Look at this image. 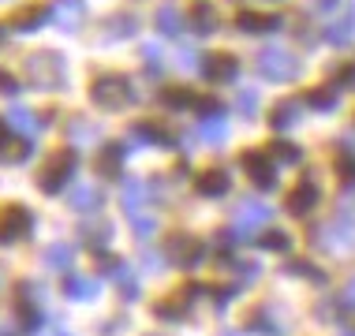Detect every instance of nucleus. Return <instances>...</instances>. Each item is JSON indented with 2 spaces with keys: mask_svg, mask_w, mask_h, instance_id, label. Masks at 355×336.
Here are the masks:
<instances>
[{
  "mask_svg": "<svg viewBox=\"0 0 355 336\" xmlns=\"http://www.w3.org/2000/svg\"><path fill=\"white\" fill-rule=\"evenodd\" d=\"M90 98H94V105H101L105 112H120V109H128L131 101H139L142 94L135 90V82H131L128 75H101V79L94 82Z\"/></svg>",
  "mask_w": 355,
  "mask_h": 336,
  "instance_id": "obj_1",
  "label": "nucleus"
},
{
  "mask_svg": "<svg viewBox=\"0 0 355 336\" xmlns=\"http://www.w3.org/2000/svg\"><path fill=\"white\" fill-rule=\"evenodd\" d=\"M254 67H258V75L270 79V82H292V79H300L303 60H295V53L281 49V45H270V49H262L254 56Z\"/></svg>",
  "mask_w": 355,
  "mask_h": 336,
  "instance_id": "obj_2",
  "label": "nucleus"
},
{
  "mask_svg": "<svg viewBox=\"0 0 355 336\" xmlns=\"http://www.w3.org/2000/svg\"><path fill=\"white\" fill-rule=\"evenodd\" d=\"M75 168H79V153L75 150H56L53 157L45 161L42 176H37V187H42L45 195H60V191L75 179Z\"/></svg>",
  "mask_w": 355,
  "mask_h": 336,
  "instance_id": "obj_3",
  "label": "nucleus"
},
{
  "mask_svg": "<svg viewBox=\"0 0 355 336\" xmlns=\"http://www.w3.org/2000/svg\"><path fill=\"white\" fill-rule=\"evenodd\" d=\"M26 82L34 90H60L64 86V60L56 53H34L26 60Z\"/></svg>",
  "mask_w": 355,
  "mask_h": 336,
  "instance_id": "obj_4",
  "label": "nucleus"
},
{
  "mask_svg": "<svg viewBox=\"0 0 355 336\" xmlns=\"http://www.w3.org/2000/svg\"><path fill=\"white\" fill-rule=\"evenodd\" d=\"M165 258L180 269H195L206 258V243H198V239H191V236H172L165 243Z\"/></svg>",
  "mask_w": 355,
  "mask_h": 336,
  "instance_id": "obj_5",
  "label": "nucleus"
},
{
  "mask_svg": "<svg viewBox=\"0 0 355 336\" xmlns=\"http://www.w3.org/2000/svg\"><path fill=\"white\" fill-rule=\"evenodd\" d=\"M34 228V217L26 206H8L0 213V243H15V239H26Z\"/></svg>",
  "mask_w": 355,
  "mask_h": 336,
  "instance_id": "obj_6",
  "label": "nucleus"
},
{
  "mask_svg": "<svg viewBox=\"0 0 355 336\" xmlns=\"http://www.w3.org/2000/svg\"><path fill=\"white\" fill-rule=\"evenodd\" d=\"M273 165H277V161L270 157V150H247L243 153V168L251 172V179L262 191H273L277 187V168Z\"/></svg>",
  "mask_w": 355,
  "mask_h": 336,
  "instance_id": "obj_7",
  "label": "nucleus"
},
{
  "mask_svg": "<svg viewBox=\"0 0 355 336\" xmlns=\"http://www.w3.org/2000/svg\"><path fill=\"white\" fill-rule=\"evenodd\" d=\"M318 198H322V191H318V184H314V176H303L300 184H295L292 191H288V213L292 217H306L314 206H318Z\"/></svg>",
  "mask_w": 355,
  "mask_h": 336,
  "instance_id": "obj_8",
  "label": "nucleus"
},
{
  "mask_svg": "<svg viewBox=\"0 0 355 336\" xmlns=\"http://www.w3.org/2000/svg\"><path fill=\"white\" fill-rule=\"evenodd\" d=\"M270 217H273V209L266 206V202L243 198V202H239V209H236V228L243 236H251V232H258V228L270 224Z\"/></svg>",
  "mask_w": 355,
  "mask_h": 336,
  "instance_id": "obj_9",
  "label": "nucleus"
},
{
  "mask_svg": "<svg viewBox=\"0 0 355 336\" xmlns=\"http://www.w3.org/2000/svg\"><path fill=\"white\" fill-rule=\"evenodd\" d=\"M311 243L322 247V251H329V254H352V251H355V236L348 232V228H340V224H325V228H318Z\"/></svg>",
  "mask_w": 355,
  "mask_h": 336,
  "instance_id": "obj_10",
  "label": "nucleus"
},
{
  "mask_svg": "<svg viewBox=\"0 0 355 336\" xmlns=\"http://www.w3.org/2000/svg\"><path fill=\"white\" fill-rule=\"evenodd\" d=\"M198 71H202L209 82H232L239 75V60H236V56H228V53H217V56H206Z\"/></svg>",
  "mask_w": 355,
  "mask_h": 336,
  "instance_id": "obj_11",
  "label": "nucleus"
},
{
  "mask_svg": "<svg viewBox=\"0 0 355 336\" xmlns=\"http://www.w3.org/2000/svg\"><path fill=\"white\" fill-rule=\"evenodd\" d=\"M236 26L243 34H273V30H281V26H284V19L281 15H262V12H239Z\"/></svg>",
  "mask_w": 355,
  "mask_h": 336,
  "instance_id": "obj_12",
  "label": "nucleus"
},
{
  "mask_svg": "<svg viewBox=\"0 0 355 336\" xmlns=\"http://www.w3.org/2000/svg\"><path fill=\"white\" fill-rule=\"evenodd\" d=\"M251 329L262 333V336H288V318L277 314V306H266V310H254L251 314Z\"/></svg>",
  "mask_w": 355,
  "mask_h": 336,
  "instance_id": "obj_13",
  "label": "nucleus"
},
{
  "mask_svg": "<svg viewBox=\"0 0 355 336\" xmlns=\"http://www.w3.org/2000/svg\"><path fill=\"white\" fill-rule=\"evenodd\" d=\"M71 209H75V213H83V217H94L101 209V187L98 184H75Z\"/></svg>",
  "mask_w": 355,
  "mask_h": 336,
  "instance_id": "obj_14",
  "label": "nucleus"
},
{
  "mask_svg": "<svg viewBox=\"0 0 355 336\" xmlns=\"http://www.w3.org/2000/svg\"><path fill=\"white\" fill-rule=\"evenodd\" d=\"M86 15V0H56L53 4V23L60 30H75Z\"/></svg>",
  "mask_w": 355,
  "mask_h": 336,
  "instance_id": "obj_15",
  "label": "nucleus"
},
{
  "mask_svg": "<svg viewBox=\"0 0 355 336\" xmlns=\"http://www.w3.org/2000/svg\"><path fill=\"white\" fill-rule=\"evenodd\" d=\"M217 26H220L217 8L209 0H195V8H191V30L206 37V34H217Z\"/></svg>",
  "mask_w": 355,
  "mask_h": 336,
  "instance_id": "obj_16",
  "label": "nucleus"
},
{
  "mask_svg": "<svg viewBox=\"0 0 355 336\" xmlns=\"http://www.w3.org/2000/svg\"><path fill=\"white\" fill-rule=\"evenodd\" d=\"M45 19H53V8H45V4H26V8H19L15 19H12V26L19 34H34L37 26L45 23Z\"/></svg>",
  "mask_w": 355,
  "mask_h": 336,
  "instance_id": "obj_17",
  "label": "nucleus"
},
{
  "mask_svg": "<svg viewBox=\"0 0 355 336\" xmlns=\"http://www.w3.org/2000/svg\"><path fill=\"white\" fill-rule=\"evenodd\" d=\"M198 195L202 198H220V195H228V187H232V179H228V172L225 168H209L198 176Z\"/></svg>",
  "mask_w": 355,
  "mask_h": 336,
  "instance_id": "obj_18",
  "label": "nucleus"
},
{
  "mask_svg": "<svg viewBox=\"0 0 355 336\" xmlns=\"http://www.w3.org/2000/svg\"><path fill=\"white\" fill-rule=\"evenodd\" d=\"M8 123H12L19 134H26V139H31V134H34V131H42L49 120H42L37 112L26 109V105H12V112H8Z\"/></svg>",
  "mask_w": 355,
  "mask_h": 336,
  "instance_id": "obj_19",
  "label": "nucleus"
},
{
  "mask_svg": "<svg viewBox=\"0 0 355 336\" xmlns=\"http://www.w3.org/2000/svg\"><path fill=\"white\" fill-rule=\"evenodd\" d=\"M131 142H135V146H146V142H153V146H168V131L161 127V123H153V120H139L135 127H131Z\"/></svg>",
  "mask_w": 355,
  "mask_h": 336,
  "instance_id": "obj_20",
  "label": "nucleus"
},
{
  "mask_svg": "<svg viewBox=\"0 0 355 336\" xmlns=\"http://www.w3.org/2000/svg\"><path fill=\"white\" fill-rule=\"evenodd\" d=\"M98 281H90V276H79V273H71L68 281H64V295L68 299H79V303H86V299H94L98 295Z\"/></svg>",
  "mask_w": 355,
  "mask_h": 336,
  "instance_id": "obj_21",
  "label": "nucleus"
},
{
  "mask_svg": "<svg viewBox=\"0 0 355 336\" xmlns=\"http://www.w3.org/2000/svg\"><path fill=\"white\" fill-rule=\"evenodd\" d=\"M109 276H112V281H116L120 284V292H123V299H139V284H135V269H131L128 262H116V265H112L109 269Z\"/></svg>",
  "mask_w": 355,
  "mask_h": 336,
  "instance_id": "obj_22",
  "label": "nucleus"
},
{
  "mask_svg": "<svg viewBox=\"0 0 355 336\" xmlns=\"http://www.w3.org/2000/svg\"><path fill=\"white\" fill-rule=\"evenodd\" d=\"M198 139L209 142V146H220V142L228 139V123H225V116H206L202 123H198Z\"/></svg>",
  "mask_w": 355,
  "mask_h": 336,
  "instance_id": "obj_23",
  "label": "nucleus"
},
{
  "mask_svg": "<svg viewBox=\"0 0 355 336\" xmlns=\"http://www.w3.org/2000/svg\"><path fill=\"white\" fill-rule=\"evenodd\" d=\"M79 236H83L90 247H101V243H109L112 224H109V220H101V217H90V220H86V224L79 228Z\"/></svg>",
  "mask_w": 355,
  "mask_h": 336,
  "instance_id": "obj_24",
  "label": "nucleus"
},
{
  "mask_svg": "<svg viewBox=\"0 0 355 336\" xmlns=\"http://www.w3.org/2000/svg\"><path fill=\"white\" fill-rule=\"evenodd\" d=\"M75 262V247L71 243H53V247H45V265L49 269H64L68 273Z\"/></svg>",
  "mask_w": 355,
  "mask_h": 336,
  "instance_id": "obj_25",
  "label": "nucleus"
},
{
  "mask_svg": "<svg viewBox=\"0 0 355 336\" xmlns=\"http://www.w3.org/2000/svg\"><path fill=\"white\" fill-rule=\"evenodd\" d=\"M101 30L109 34V37H131V34L139 30V19H135V15H128V12H123V15H109Z\"/></svg>",
  "mask_w": 355,
  "mask_h": 336,
  "instance_id": "obj_26",
  "label": "nucleus"
},
{
  "mask_svg": "<svg viewBox=\"0 0 355 336\" xmlns=\"http://www.w3.org/2000/svg\"><path fill=\"white\" fill-rule=\"evenodd\" d=\"M120 202H123V209H128V213L142 209V202H146V184H142V179H123Z\"/></svg>",
  "mask_w": 355,
  "mask_h": 336,
  "instance_id": "obj_27",
  "label": "nucleus"
},
{
  "mask_svg": "<svg viewBox=\"0 0 355 336\" xmlns=\"http://www.w3.org/2000/svg\"><path fill=\"white\" fill-rule=\"evenodd\" d=\"M337 98L340 94L333 90V86H314V90L306 94V105H311L314 112H333L337 109Z\"/></svg>",
  "mask_w": 355,
  "mask_h": 336,
  "instance_id": "obj_28",
  "label": "nucleus"
},
{
  "mask_svg": "<svg viewBox=\"0 0 355 336\" xmlns=\"http://www.w3.org/2000/svg\"><path fill=\"white\" fill-rule=\"evenodd\" d=\"M123 157H128V150H123V146H105V153L98 157V172H101V176H120Z\"/></svg>",
  "mask_w": 355,
  "mask_h": 336,
  "instance_id": "obj_29",
  "label": "nucleus"
},
{
  "mask_svg": "<svg viewBox=\"0 0 355 336\" xmlns=\"http://www.w3.org/2000/svg\"><path fill=\"white\" fill-rule=\"evenodd\" d=\"M270 157L277 161V165L292 168V165H300V161H303V150L295 146V142H273V146H270Z\"/></svg>",
  "mask_w": 355,
  "mask_h": 336,
  "instance_id": "obj_30",
  "label": "nucleus"
},
{
  "mask_svg": "<svg viewBox=\"0 0 355 336\" xmlns=\"http://www.w3.org/2000/svg\"><path fill=\"white\" fill-rule=\"evenodd\" d=\"M273 127L277 131H288V127H295V123H300V105H295V101H281V105H277V109H273Z\"/></svg>",
  "mask_w": 355,
  "mask_h": 336,
  "instance_id": "obj_31",
  "label": "nucleus"
},
{
  "mask_svg": "<svg viewBox=\"0 0 355 336\" xmlns=\"http://www.w3.org/2000/svg\"><path fill=\"white\" fill-rule=\"evenodd\" d=\"M157 26H161V34L176 37L180 30H184V15H180V8H172V4L161 8V12H157Z\"/></svg>",
  "mask_w": 355,
  "mask_h": 336,
  "instance_id": "obj_32",
  "label": "nucleus"
},
{
  "mask_svg": "<svg viewBox=\"0 0 355 336\" xmlns=\"http://www.w3.org/2000/svg\"><path fill=\"white\" fill-rule=\"evenodd\" d=\"M128 217H131V228H135L139 239H150L153 232H157V217L146 213V209H135V213H128Z\"/></svg>",
  "mask_w": 355,
  "mask_h": 336,
  "instance_id": "obj_33",
  "label": "nucleus"
},
{
  "mask_svg": "<svg viewBox=\"0 0 355 336\" xmlns=\"http://www.w3.org/2000/svg\"><path fill=\"white\" fill-rule=\"evenodd\" d=\"M258 105H262V101H258V90H254V86H247V90H239V98H236V112H239L243 120H254Z\"/></svg>",
  "mask_w": 355,
  "mask_h": 336,
  "instance_id": "obj_34",
  "label": "nucleus"
},
{
  "mask_svg": "<svg viewBox=\"0 0 355 336\" xmlns=\"http://www.w3.org/2000/svg\"><path fill=\"white\" fill-rule=\"evenodd\" d=\"M352 37H355L352 23H329V26H325V42H329V45H348Z\"/></svg>",
  "mask_w": 355,
  "mask_h": 336,
  "instance_id": "obj_35",
  "label": "nucleus"
},
{
  "mask_svg": "<svg viewBox=\"0 0 355 336\" xmlns=\"http://www.w3.org/2000/svg\"><path fill=\"white\" fill-rule=\"evenodd\" d=\"M258 243L266 247V251H277V254H288L292 251V236L288 232H270V236H262Z\"/></svg>",
  "mask_w": 355,
  "mask_h": 336,
  "instance_id": "obj_36",
  "label": "nucleus"
},
{
  "mask_svg": "<svg viewBox=\"0 0 355 336\" xmlns=\"http://www.w3.org/2000/svg\"><path fill=\"white\" fill-rule=\"evenodd\" d=\"M187 314V306L180 303V299H165V303H157V318L161 321H180Z\"/></svg>",
  "mask_w": 355,
  "mask_h": 336,
  "instance_id": "obj_37",
  "label": "nucleus"
},
{
  "mask_svg": "<svg viewBox=\"0 0 355 336\" xmlns=\"http://www.w3.org/2000/svg\"><path fill=\"white\" fill-rule=\"evenodd\" d=\"M161 101H165L168 109H187V105H195V94H191V90H165V94H161Z\"/></svg>",
  "mask_w": 355,
  "mask_h": 336,
  "instance_id": "obj_38",
  "label": "nucleus"
},
{
  "mask_svg": "<svg viewBox=\"0 0 355 336\" xmlns=\"http://www.w3.org/2000/svg\"><path fill=\"white\" fill-rule=\"evenodd\" d=\"M71 139L75 142H90V139H98V127H94V123H86L83 116H75V123H71Z\"/></svg>",
  "mask_w": 355,
  "mask_h": 336,
  "instance_id": "obj_39",
  "label": "nucleus"
},
{
  "mask_svg": "<svg viewBox=\"0 0 355 336\" xmlns=\"http://www.w3.org/2000/svg\"><path fill=\"white\" fill-rule=\"evenodd\" d=\"M26 157H31V142H19V146H15V142H8V146L0 150V161H19V165H23Z\"/></svg>",
  "mask_w": 355,
  "mask_h": 336,
  "instance_id": "obj_40",
  "label": "nucleus"
},
{
  "mask_svg": "<svg viewBox=\"0 0 355 336\" xmlns=\"http://www.w3.org/2000/svg\"><path fill=\"white\" fill-rule=\"evenodd\" d=\"M236 276H239V284H254L258 276H262V265H258V262H239Z\"/></svg>",
  "mask_w": 355,
  "mask_h": 336,
  "instance_id": "obj_41",
  "label": "nucleus"
},
{
  "mask_svg": "<svg viewBox=\"0 0 355 336\" xmlns=\"http://www.w3.org/2000/svg\"><path fill=\"white\" fill-rule=\"evenodd\" d=\"M176 67H184V71H195V67H202V56H198L195 49H187V45H184V49L176 53Z\"/></svg>",
  "mask_w": 355,
  "mask_h": 336,
  "instance_id": "obj_42",
  "label": "nucleus"
},
{
  "mask_svg": "<svg viewBox=\"0 0 355 336\" xmlns=\"http://www.w3.org/2000/svg\"><path fill=\"white\" fill-rule=\"evenodd\" d=\"M142 56H146V71L150 75H161V67H165V60H161V45H146Z\"/></svg>",
  "mask_w": 355,
  "mask_h": 336,
  "instance_id": "obj_43",
  "label": "nucleus"
},
{
  "mask_svg": "<svg viewBox=\"0 0 355 336\" xmlns=\"http://www.w3.org/2000/svg\"><path fill=\"white\" fill-rule=\"evenodd\" d=\"M288 273H295V276H311V281H325V273H318V269H314V265H306V262H292V265H288Z\"/></svg>",
  "mask_w": 355,
  "mask_h": 336,
  "instance_id": "obj_44",
  "label": "nucleus"
},
{
  "mask_svg": "<svg viewBox=\"0 0 355 336\" xmlns=\"http://www.w3.org/2000/svg\"><path fill=\"white\" fill-rule=\"evenodd\" d=\"M337 168H340V176H348V187H355V157L352 153H344V157L337 161Z\"/></svg>",
  "mask_w": 355,
  "mask_h": 336,
  "instance_id": "obj_45",
  "label": "nucleus"
},
{
  "mask_svg": "<svg viewBox=\"0 0 355 336\" xmlns=\"http://www.w3.org/2000/svg\"><path fill=\"white\" fill-rule=\"evenodd\" d=\"M344 217H352V220H355V187L340 198V220H344Z\"/></svg>",
  "mask_w": 355,
  "mask_h": 336,
  "instance_id": "obj_46",
  "label": "nucleus"
},
{
  "mask_svg": "<svg viewBox=\"0 0 355 336\" xmlns=\"http://www.w3.org/2000/svg\"><path fill=\"white\" fill-rule=\"evenodd\" d=\"M0 94H19V79L8 71H0Z\"/></svg>",
  "mask_w": 355,
  "mask_h": 336,
  "instance_id": "obj_47",
  "label": "nucleus"
},
{
  "mask_svg": "<svg viewBox=\"0 0 355 336\" xmlns=\"http://www.w3.org/2000/svg\"><path fill=\"white\" fill-rule=\"evenodd\" d=\"M340 8V0H314V12L318 15H329V12H337Z\"/></svg>",
  "mask_w": 355,
  "mask_h": 336,
  "instance_id": "obj_48",
  "label": "nucleus"
},
{
  "mask_svg": "<svg viewBox=\"0 0 355 336\" xmlns=\"http://www.w3.org/2000/svg\"><path fill=\"white\" fill-rule=\"evenodd\" d=\"M340 82H344V86H355V64L340 67Z\"/></svg>",
  "mask_w": 355,
  "mask_h": 336,
  "instance_id": "obj_49",
  "label": "nucleus"
},
{
  "mask_svg": "<svg viewBox=\"0 0 355 336\" xmlns=\"http://www.w3.org/2000/svg\"><path fill=\"white\" fill-rule=\"evenodd\" d=\"M340 303H344V306H352V310H355V281H352L348 288H344V295H340Z\"/></svg>",
  "mask_w": 355,
  "mask_h": 336,
  "instance_id": "obj_50",
  "label": "nucleus"
},
{
  "mask_svg": "<svg viewBox=\"0 0 355 336\" xmlns=\"http://www.w3.org/2000/svg\"><path fill=\"white\" fill-rule=\"evenodd\" d=\"M8 127H12V123H8V120H0V150L8 146Z\"/></svg>",
  "mask_w": 355,
  "mask_h": 336,
  "instance_id": "obj_51",
  "label": "nucleus"
},
{
  "mask_svg": "<svg viewBox=\"0 0 355 336\" xmlns=\"http://www.w3.org/2000/svg\"><path fill=\"white\" fill-rule=\"evenodd\" d=\"M8 42V30H4V26H0V45H4Z\"/></svg>",
  "mask_w": 355,
  "mask_h": 336,
  "instance_id": "obj_52",
  "label": "nucleus"
},
{
  "mask_svg": "<svg viewBox=\"0 0 355 336\" xmlns=\"http://www.w3.org/2000/svg\"><path fill=\"white\" fill-rule=\"evenodd\" d=\"M0 336H15V329H0Z\"/></svg>",
  "mask_w": 355,
  "mask_h": 336,
  "instance_id": "obj_53",
  "label": "nucleus"
},
{
  "mask_svg": "<svg viewBox=\"0 0 355 336\" xmlns=\"http://www.w3.org/2000/svg\"><path fill=\"white\" fill-rule=\"evenodd\" d=\"M56 336H71V333H56Z\"/></svg>",
  "mask_w": 355,
  "mask_h": 336,
  "instance_id": "obj_54",
  "label": "nucleus"
},
{
  "mask_svg": "<svg viewBox=\"0 0 355 336\" xmlns=\"http://www.w3.org/2000/svg\"><path fill=\"white\" fill-rule=\"evenodd\" d=\"M340 336H355V333H340Z\"/></svg>",
  "mask_w": 355,
  "mask_h": 336,
  "instance_id": "obj_55",
  "label": "nucleus"
},
{
  "mask_svg": "<svg viewBox=\"0 0 355 336\" xmlns=\"http://www.w3.org/2000/svg\"><path fill=\"white\" fill-rule=\"evenodd\" d=\"M153 336H161V333H153Z\"/></svg>",
  "mask_w": 355,
  "mask_h": 336,
  "instance_id": "obj_56",
  "label": "nucleus"
}]
</instances>
